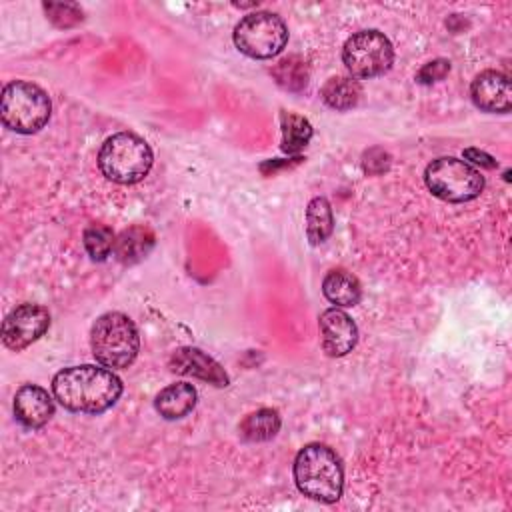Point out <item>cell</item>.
<instances>
[{"instance_id":"52a82bcc","label":"cell","mask_w":512,"mask_h":512,"mask_svg":"<svg viewBox=\"0 0 512 512\" xmlns=\"http://www.w3.org/2000/svg\"><path fill=\"white\" fill-rule=\"evenodd\" d=\"M424 182L428 190L444 202H468L484 190L482 174L464 160L444 156L426 166Z\"/></svg>"},{"instance_id":"5b68a950","label":"cell","mask_w":512,"mask_h":512,"mask_svg":"<svg viewBox=\"0 0 512 512\" xmlns=\"http://www.w3.org/2000/svg\"><path fill=\"white\" fill-rule=\"evenodd\" d=\"M52 104L48 94L32 82H8L0 98V116L6 128L18 134H34L50 120Z\"/></svg>"},{"instance_id":"7c38bea8","label":"cell","mask_w":512,"mask_h":512,"mask_svg":"<svg viewBox=\"0 0 512 512\" xmlns=\"http://www.w3.org/2000/svg\"><path fill=\"white\" fill-rule=\"evenodd\" d=\"M168 366L176 374L194 376V378L210 382L218 388L228 386V382H230L224 368L214 358H210L206 352H202L200 348H194V346H182V348L174 350Z\"/></svg>"},{"instance_id":"3957f363","label":"cell","mask_w":512,"mask_h":512,"mask_svg":"<svg viewBox=\"0 0 512 512\" xmlns=\"http://www.w3.org/2000/svg\"><path fill=\"white\" fill-rule=\"evenodd\" d=\"M90 348L98 364L122 370L128 368L140 350V336L134 322L122 312H106L96 318L90 330Z\"/></svg>"},{"instance_id":"ba28073f","label":"cell","mask_w":512,"mask_h":512,"mask_svg":"<svg viewBox=\"0 0 512 512\" xmlns=\"http://www.w3.org/2000/svg\"><path fill=\"white\" fill-rule=\"evenodd\" d=\"M342 60L352 78H374L390 70L394 48L382 32L360 30L344 42Z\"/></svg>"},{"instance_id":"ffe728a7","label":"cell","mask_w":512,"mask_h":512,"mask_svg":"<svg viewBox=\"0 0 512 512\" xmlns=\"http://www.w3.org/2000/svg\"><path fill=\"white\" fill-rule=\"evenodd\" d=\"M282 126V150L286 154H298L312 138V124L294 112H284L280 118Z\"/></svg>"},{"instance_id":"44dd1931","label":"cell","mask_w":512,"mask_h":512,"mask_svg":"<svg viewBox=\"0 0 512 512\" xmlns=\"http://www.w3.org/2000/svg\"><path fill=\"white\" fill-rule=\"evenodd\" d=\"M82 240H84V248H86L88 256L96 262H102L114 252L116 236H114L112 228L106 224H90L84 230Z\"/></svg>"},{"instance_id":"8fae6325","label":"cell","mask_w":512,"mask_h":512,"mask_svg":"<svg viewBox=\"0 0 512 512\" xmlns=\"http://www.w3.org/2000/svg\"><path fill=\"white\" fill-rule=\"evenodd\" d=\"M470 98L484 112H508L512 108V90L508 76L498 70L480 72L470 84Z\"/></svg>"},{"instance_id":"8992f818","label":"cell","mask_w":512,"mask_h":512,"mask_svg":"<svg viewBox=\"0 0 512 512\" xmlns=\"http://www.w3.org/2000/svg\"><path fill=\"white\" fill-rule=\"evenodd\" d=\"M234 46L248 58L266 60L280 54L288 42L286 22L266 10L246 14L234 26Z\"/></svg>"},{"instance_id":"9c48e42d","label":"cell","mask_w":512,"mask_h":512,"mask_svg":"<svg viewBox=\"0 0 512 512\" xmlns=\"http://www.w3.org/2000/svg\"><path fill=\"white\" fill-rule=\"evenodd\" d=\"M50 326V314L40 304L16 306L2 324V342L6 348L20 352L36 342Z\"/></svg>"},{"instance_id":"7a4b0ae2","label":"cell","mask_w":512,"mask_h":512,"mask_svg":"<svg viewBox=\"0 0 512 512\" xmlns=\"http://www.w3.org/2000/svg\"><path fill=\"white\" fill-rule=\"evenodd\" d=\"M294 482L298 490L312 500L326 504L336 502L344 488L340 458L326 444H306L294 458Z\"/></svg>"},{"instance_id":"6da1fadb","label":"cell","mask_w":512,"mask_h":512,"mask_svg":"<svg viewBox=\"0 0 512 512\" xmlns=\"http://www.w3.org/2000/svg\"><path fill=\"white\" fill-rule=\"evenodd\" d=\"M56 400L70 412H106L122 394V380L106 366L82 364L60 370L52 380Z\"/></svg>"},{"instance_id":"30bf717a","label":"cell","mask_w":512,"mask_h":512,"mask_svg":"<svg viewBox=\"0 0 512 512\" xmlns=\"http://www.w3.org/2000/svg\"><path fill=\"white\" fill-rule=\"evenodd\" d=\"M318 326L322 348L332 358L346 356L358 342V328L354 320L338 306L324 310L318 318Z\"/></svg>"},{"instance_id":"d6986e66","label":"cell","mask_w":512,"mask_h":512,"mask_svg":"<svg viewBox=\"0 0 512 512\" xmlns=\"http://www.w3.org/2000/svg\"><path fill=\"white\" fill-rule=\"evenodd\" d=\"M334 230V216H332V206L326 198L316 196L308 202L306 208V236L312 246L324 244L328 236Z\"/></svg>"},{"instance_id":"4fadbf2b","label":"cell","mask_w":512,"mask_h":512,"mask_svg":"<svg viewBox=\"0 0 512 512\" xmlns=\"http://www.w3.org/2000/svg\"><path fill=\"white\" fill-rule=\"evenodd\" d=\"M14 416L26 428H42L54 416V400L38 384H24L14 394Z\"/></svg>"},{"instance_id":"603a6c76","label":"cell","mask_w":512,"mask_h":512,"mask_svg":"<svg viewBox=\"0 0 512 512\" xmlns=\"http://www.w3.org/2000/svg\"><path fill=\"white\" fill-rule=\"evenodd\" d=\"M44 10L48 12V18L60 26V28H68L74 26L76 22L82 20V10L76 4H44Z\"/></svg>"},{"instance_id":"ac0fdd59","label":"cell","mask_w":512,"mask_h":512,"mask_svg":"<svg viewBox=\"0 0 512 512\" xmlns=\"http://www.w3.org/2000/svg\"><path fill=\"white\" fill-rule=\"evenodd\" d=\"M280 414L274 408H260L250 412L238 426L240 436L246 442H266L272 440L280 430Z\"/></svg>"},{"instance_id":"cb8c5ba5","label":"cell","mask_w":512,"mask_h":512,"mask_svg":"<svg viewBox=\"0 0 512 512\" xmlns=\"http://www.w3.org/2000/svg\"><path fill=\"white\" fill-rule=\"evenodd\" d=\"M448 72H450V62L444 60V58H436V60L424 64V66L418 70L416 80H418L420 84H432V82L442 80Z\"/></svg>"},{"instance_id":"e0dca14e","label":"cell","mask_w":512,"mask_h":512,"mask_svg":"<svg viewBox=\"0 0 512 512\" xmlns=\"http://www.w3.org/2000/svg\"><path fill=\"white\" fill-rule=\"evenodd\" d=\"M322 292L336 306H356L362 298L358 278L346 270H330L324 276Z\"/></svg>"},{"instance_id":"277c9868","label":"cell","mask_w":512,"mask_h":512,"mask_svg":"<svg viewBox=\"0 0 512 512\" xmlns=\"http://www.w3.org/2000/svg\"><path fill=\"white\" fill-rule=\"evenodd\" d=\"M152 148L132 132H116L98 152L100 172L116 184H136L152 168Z\"/></svg>"},{"instance_id":"7402d4cb","label":"cell","mask_w":512,"mask_h":512,"mask_svg":"<svg viewBox=\"0 0 512 512\" xmlns=\"http://www.w3.org/2000/svg\"><path fill=\"white\" fill-rule=\"evenodd\" d=\"M276 82L286 90H302L308 84V68L306 62L298 56L282 58L272 70Z\"/></svg>"},{"instance_id":"5bb4252c","label":"cell","mask_w":512,"mask_h":512,"mask_svg":"<svg viewBox=\"0 0 512 512\" xmlns=\"http://www.w3.org/2000/svg\"><path fill=\"white\" fill-rule=\"evenodd\" d=\"M196 388L188 382H174L156 394L154 408L166 420L184 418L196 406Z\"/></svg>"},{"instance_id":"2e32d148","label":"cell","mask_w":512,"mask_h":512,"mask_svg":"<svg viewBox=\"0 0 512 512\" xmlns=\"http://www.w3.org/2000/svg\"><path fill=\"white\" fill-rule=\"evenodd\" d=\"M362 96V86L352 76H332L320 90V98L332 110H350L358 104Z\"/></svg>"},{"instance_id":"484cf974","label":"cell","mask_w":512,"mask_h":512,"mask_svg":"<svg viewBox=\"0 0 512 512\" xmlns=\"http://www.w3.org/2000/svg\"><path fill=\"white\" fill-rule=\"evenodd\" d=\"M464 158L470 160L476 166H482V168H496L498 166V162L490 154H486V152H482L478 148H466L464 150Z\"/></svg>"},{"instance_id":"9a60e30c","label":"cell","mask_w":512,"mask_h":512,"mask_svg":"<svg viewBox=\"0 0 512 512\" xmlns=\"http://www.w3.org/2000/svg\"><path fill=\"white\" fill-rule=\"evenodd\" d=\"M154 246V232L146 226H130L124 228L114 242V256L122 264H136L148 256Z\"/></svg>"},{"instance_id":"d4e9b609","label":"cell","mask_w":512,"mask_h":512,"mask_svg":"<svg viewBox=\"0 0 512 512\" xmlns=\"http://www.w3.org/2000/svg\"><path fill=\"white\" fill-rule=\"evenodd\" d=\"M388 154L382 150V148H372L364 154V160H362V166L368 174H380L388 168Z\"/></svg>"}]
</instances>
